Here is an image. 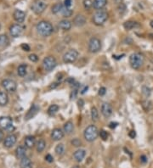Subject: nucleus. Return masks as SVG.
Segmentation results:
<instances>
[{
    "mask_svg": "<svg viewBox=\"0 0 153 168\" xmlns=\"http://www.w3.org/2000/svg\"><path fill=\"white\" fill-rule=\"evenodd\" d=\"M63 8H64V4H63L62 3H56V4H54V5L52 6L51 11H52L53 14L57 15V14L61 12V10H62Z\"/></svg>",
    "mask_w": 153,
    "mask_h": 168,
    "instance_id": "27",
    "label": "nucleus"
},
{
    "mask_svg": "<svg viewBox=\"0 0 153 168\" xmlns=\"http://www.w3.org/2000/svg\"><path fill=\"white\" fill-rule=\"evenodd\" d=\"M117 125H118V123L117 122H111L110 123V125H109V128H112V129H114V128H116V127H117Z\"/></svg>",
    "mask_w": 153,
    "mask_h": 168,
    "instance_id": "48",
    "label": "nucleus"
},
{
    "mask_svg": "<svg viewBox=\"0 0 153 168\" xmlns=\"http://www.w3.org/2000/svg\"><path fill=\"white\" fill-rule=\"evenodd\" d=\"M46 8H47V3L43 0H34V2L31 6L32 10L37 15L43 13Z\"/></svg>",
    "mask_w": 153,
    "mask_h": 168,
    "instance_id": "7",
    "label": "nucleus"
},
{
    "mask_svg": "<svg viewBox=\"0 0 153 168\" xmlns=\"http://www.w3.org/2000/svg\"><path fill=\"white\" fill-rule=\"evenodd\" d=\"M13 16L16 21H17L18 23H22L24 22L25 18H26V14L25 12H23L22 10H20V9H16L14 11V14H13Z\"/></svg>",
    "mask_w": 153,
    "mask_h": 168,
    "instance_id": "16",
    "label": "nucleus"
},
{
    "mask_svg": "<svg viewBox=\"0 0 153 168\" xmlns=\"http://www.w3.org/2000/svg\"><path fill=\"white\" fill-rule=\"evenodd\" d=\"M26 147H24L22 145H20L18 146L16 149V157L21 160L22 158L26 157Z\"/></svg>",
    "mask_w": 153,
    "mask_h": 168,
    "instance_id": "23",
    "label": "nucleus"
},
{
    "mask_svg": "<svg viewBox=\"0 0 153 168\" xmlns=\"http://www.w3.org/2000/svg\"><path fill=\"white\" fill-rule=\"evenodd\" d=\"M58 111H59V106H58L57 105H52L48 109V114L49 115L53 116V115H55L57 113Z\"/></svg>",
    "mask_w": 153,
    "mask_h": 168,
    "instance_id": "32",
    "label": "nucleus"
},
{
    "mask_svg": "<svg viewBox=\"0 0 153 168\" xmlns=\"http://www.w3.org/2000/svg\"><path fill=\"white\" fill-rule=\"evenodd\" d=\"M88 88H89L88 87H85V88H83V89L82 90V92H81V93H85V92H86V90H88Z\"/></svg>",
    "mask_w": 153,
    "mask_h": 168,
    "instance_id": "53",
    "label": "nucleus"
},
{
    "mask_svg": "<svg viewBox=\"0 0 153 168\" xmlns=\"http://www.w3.org/2000/svg\"><path fill=\"white\" fill-rule=\"evenodd\" d=\"M91 118L93 121H97L99 120V111L95 106L91 109Z\"/></svg>",
    "mask_w": 153,
    "mask_h": 168,
    "instance_id": "34",
    "label": "nucleus"
},
{
    "mask_svg": "<svg viewBox=\"0 0 153 168\" xmlns=\"http://www.w3.org/2000/svg\"><path fill=\"white\" fill-rule=\"evenodd\" d=\"M36 30L38 33L42 37H49L54 32V27L52 24L46 20L39 21L36 26Z\"/></svg>",
    "mask_w": 153,
    "mask_h": 168,
    "instance_id": "1",
    "label": "nucleus"
},
{
    "mask_svg": "<svg viewBox=\"0 0 153 168\" xmlns=\"http://www.w3.org/2000/svg\"><path fill=\"white\" fill-rule=\"evenodd\" d=\"M117 9H118L119 13L122 15V14H123V13L126 11V9H127V7H126V5H125L123 3H120V4L118 5V7H117Z\"/></svg>",
    "mask_w": 153,
    "mask_h": 168,
    "instance_id": "37",
    "label": "nucleus"
},
{
    "mask_svg": "<svg viewBox=\"0 0 153 168\" xmlns=\"http://www.w3.org/2000/svg\"><path fill=\"white\" fill-rule=\"evenodd\" d=\"M145 62V56L141 53H134L129 57V64L134 70H139Z\"/></svg>",
    "mask_w": 153,
    "mask_h": 168,
    "instance_id": "2",
    "label": "nucleus"
},
{
    "mask_svg": "<svg viewBox=\"0 0 153 168\" xmlns=\"http://www.w3.org/2000/svg\"><path fill=\"white\" fill-rule=\"evenodd\" d=\"M63 129H64V132H65L66 134H71V133L73 132V130H74V125H73V123H72V121H67V122L65 123Z\"/></svg>",
    "mask_w": 153,
    "mask_h": 168,
    "instance_id": "26",
    "label": "nucleus"
},
{
    "mask_svg": "<svg viewBox=\"0 0 153 168\" xmlns=\"http://www.w3.org/2000/svg\"><path fill=\"white\" fill-rule=\"evenodd\" d=\"M72 0H64V5L66 8H70L72 6Z\"/></svg>",
    "mask_w": 153,
    "mask_h": 168,
    "instance_id": "45",
    "label": "nucleus"
},
{
    "mask_svg": "<svg viewBox=\"0 0 153 168\" xmlns=\"http://www.w3.org/2000/svg\"><path fill=\"white\" fill-rule=\"evenodd\" d=\"M72 144L74 146V147H80L81 145H82V142H81V140L80 139H78V138H73L72 140Z\"/></svg>",
    "mask_w": 153,
    "mask_h": 168,
    "instance_id": "39",
    "label": "nucleus"
},
{
    "mask_svg": "<svg viewBox=\"0 0 153 168\" xmlns=\"http://www.w3.org/2000/svg\"><path fill=\"white\" fill-rule=\"evenodd\" d=\"M16 141H17V138L15 134H9L5 138H4V141H3V145L5 148H12L16 144Z\"/></svg>",
    "mask_w": 153,
    "mask_h": 168,
    "instance_id": "12",
    "label": "nucleus"
},
{
    "mask_svg": "<svg viewBox=\"0 0 153 168\" xmlns=\"http://www.w3.org/2000/svg\"><path fill=\"white\" fill-rule=\"evenodd\" d=\"M0 28H1V25H0Z\"/></svg>",
    "mask_w": 153,
    "mask_h": 168,
    "instance_id": "55",
    "label": "nucleus"
},
{
    "mask_svg": "<svg viewBox=\"0 0 153 168\" xmlns=\"http://www.w3.org/2000/svg\"><path fill=\"white\" fill-rule=\"evenodd\" d=\"M89 51L92 54L98 53L101 49V42L97 37H91L89 42Z\"/></svg>",
    "mask_w": 153,
    "mask_h": 168,
    "instance_id": "9",
    "label": "nucleus"
},
{
    "mask_svg": "<svg viewBox=\"0 0 153 168\" xmlns=\"http://www.w3.org/2000/svg\"><path fill=\"white\" fill-rule=\"evenodd\" d=\"M23 32H24V26H21L20 23L12 25L9 28V33H10L11 37H15V38L20 37L22 35Z\"/></svg>",
    "mask_w": 153,
    "mask_h": 168,
    "instance_id": "11",
    "label": "nucleus"
},
{
    "mask_svg": "<svg viewBox=\"0 0 153 168\" xmlns=\"http://www.w3.org/2000/svg\"><path fill=\"white\" fill-rule=\"evenodd\" d=\"M20 168H32V164L31 160L28 157H24L20 160Z\"/></svg>",
    "mask_w": 153,
    "mask_h": 168,
    "instance_id": "24",
    "label": "nucleus"
},
{
    "mask_svg": "<svg viewBox=\"0 0 153 168\" xmlns=\"http://www.w3.org/2000/svg\"><path fill=\"white\" fill-rule=\"evenodd\" d=\"M143 107H144V109H146V111H149L152 108V102L148 101V100L144 101L143 102Z\"/></svg>",
    "mask_w": 153,
    "mask_h": 168,
    "instance_id": "36",
    "label": "nucleus"
},
{
    "mask_svg": "<svg viewBox=\"0 0 153 168\" xmlns=\"http://www.w3.org/2000/svg\"><path fill=\"white\" fill-rule=\"evenodd\" d=\"M76 93H77V90L76 89H75L72 93V99H75L76 98Z\"/></svg>",
    "mask_w": 153,
    "mask_h": 168,
    "instance_id": "49",
    "label": "nucleus"
},
{
    "mask_svg": "<svg viewBox=\"0 0 153 168\" xmlns=\"http://www.w3.org/2000/svg\"><path fill=\"white\" fill-rule=\"evenodd\" d=\"M85 155H86V151L84 149H80L75 151V153L73 154V158L76 162H81L84 159Z\"/></svg>",
    "mask_w": 153,
    "mask_h": 168,
    "instance_id": "20",
    "label": "nucleus"
},
{
    "mask_svg": "<svg viewBox=\"0 0 153 168\" xmlns=\"http://www.w3.org/2000/svg\"><path fill=\"white\" fill-rule=\"evenodd\" d=\"M29 59L32 62H37L38 60V57L36 55L32 54V55H29Z\"/></svg>",
    "mask_w": 153,
    "mask_h": 168,
    "instance_id": "41",
    "label": "nucleus"
},
{
    "mask_svg": "<svg viewBox=\"0 0 153 168\" xmlns=\"http://www.w3.org/2000/svg\"><path fill=\"white\" fill-rule=\"evenodd\" d=\"M3 139V131L0 130V143L2 142Z\"/></svg>",
    "mask_w": 153,
    "mask_h": 168,
    "instance_id": "50",
    "label": "nucleus"
},
{
    "mask_svg": "<svg viewBox=\"0 0 153 168\" xmlns=\"http://www.w3.org/2000/svg\"><path fill=\"white\" fill-rule=\"evenodd\" d=\"M60 14L62 15L63 17H65V18H69V17H71V16H72L73 11H72V9H71L70 8H66V7L64 5V8L62 9Z\"/></svg>",
    "mask_w": 153,
    "mask_h": 168,
    "instance_id": "28",
    "label": "nucleus"
},
{
    "mask_svg": "<svg viewBox=\"0 0 153 168\" xmlns=\"http://www.w3.org/2000/svg\"><path fill=\"white\" fill-rule=\"evenodd\" d=\"M142 92L143 93L145 94V96H146V97H149L150 96V94H151V89L148 88V87H143L142 88Z\"/></svg>",
    "mask_w": 153,
    "mask_h": 168,
    "instance_id": "40",
    "label": "nucleus"
},
{
    "mask_svg": "<svg viewBox=\"0 0 153 168\" xmlns=\"http://www.w3.org/2000/svg\"><path fill=\"white\" fill-rule=\"evenodd\" d=\"M150 26H151L153 28V20H152V21L150 22Z\"/></svg>",
    "mask_w": 153,
    "mask_h": 168,
    "instance_id": "54",
    "label": "nucleus"
},
{
    "mask_svg": "<svg viewBox=\"0 0 153 168\" xmlns=\"http://www.w3.org/2000/svg\"><path fill=\"white\" fill-rule=\"evenodd\" d=\"M27 72V65L26 64H22L19 65L18 69H17V73L20 77H24Z\"/></svg>",
    "mask_w": 153,
    "mask_h": 168,
    "instance_id": "29",
    "label": "nucleus"
},
{
    "mask_svg": "<svg viewBox=\"0 0 153 168\" xmlns=\"http://www.w3.org/2000/svg\"><path fill=\"white\" fill-rule=\"evenodd\" d=\"M9 43V37L5 34L0 35V47H5Z\"/></svg>",
    "mask_w": 153,
    "mask_h": 168,
    "instance_id": "33",
    "label": "nucleus"
},
{
    "mask_svg": "<svg viewBox=\"0 0 153 168\" xmlns=\"http://www.w3.org/2000/svg\"><path fill=\"white\" fill-rule=\"evenodd\" d=\"M57 65V61L55 57L53 56H48L43 59V68L45 72H49L53 71Z\"/></svg>",
    "mask_w": 153,
    "mask_h": 168,
    "instance_id": "5",
    "label": "nucleus"
},
{
    "mask_svg": "<svg viewBox=\"0 0 153 168\" xmlns=\"http://www.w3.org/2000/svg\"><path fill=\"white\" fill-rule=\"evenodd\" d=\"M38 111H39V107H38L37 105H33L31 107V109L28 111V112L26 113V116H25V119H26V121H28V120L33 118V117L38 114Z\"/></svg>",
    "mask_w": 153,
    "mask_h": 168,
    "instance_id": "15",
    "label": "nucleus"
},
{
    "mask_svg": "<svg viewBox=\"0 0 153 168\" xmlns=\"http://www.w3.org/2000/svg\"><path fill=\"white\" fill-rule=\"evenodd\" d=\"M123 2V0H114V3L116 4H117V5H119L120 3H122Z\"/></svg>",
    "mask_w": 153,
    "mask_h": 168,
    "instance_id": "51",
    "label": "nucleus"
},
{
    "mask_svg": "<svg viewBox=\"0 0 153 168\" xmlns=\"http://www.w3.org/2000/svg\"><path fill=\"white\" fill-rule=\"evenodd\" d=\"M65 145L63 144H59L56 145V149H55V152L57 155L58 156H62L65 154Z\"/></svg>",
    "mask_w": 153,
    "mask_h": 168,
    "instance_id": "30",
    "label": "nucleus"
},
{
    "mask_svg": "<svg viewBox=\"0 0 153 168\" xmlns=\"http://www.w3.org/2000/svg\"><path fill=\"white\" fill-rule=\"evenodd\" d=\"M84 138L88 142H94L99 136V131L95 125H90L86 128L83 132Z\"/></svg>",
    "mask_w": 153,
    "mask_h": 168,
    "instance_id": "3",
    "label": "nucleus"
},
{
    "mask_svg": "<svg viewBox=\"0 0 153 168\" xmlns=\"http://www.w3.org/2000/svg\"><path fill=\"white\" fill-rule=\"evenodd\" d=\"M24 143H25V145L26 148L28 149H32V147L35 146L36 144V139H35V137L34 136H26L25 138V140H24Z\"/></svg>",
    "mask_w": 153,
    "mask_h": 168,
    "instance_id": "19",
    "label": "nucleus"
},
{
    "mask_svg": "<svg viewBox=\"0 0 153 168\" xmlns=\"http://www.w3.org/2000/svg\"><path fill=\"white\" fill-rule=\"evenodd\" d=\"M78 104H79V107H83V101L82 100V99H80L79 101H78Z\"/></svg>",
    "mask_w": 153,
    "mask_h": 168,
    "instance_id": "52",
    "label": "nucleus"
},
{
    "mask_svg": "<svg viewBox=\"0 0 153 168\" xmlns=\"http://www.w3.org/2000/svg\"><path fill=\"white\" fill-rule=\"evenodd\" d=\"M123 27L128 30V31H131L133 29L135 28H139L140 27V25L136 22V21H132V20H129V21H126L124 24H123Z\"/></svg>",
    "mask_w": 153,
    "mask_h": 168,
    "instance_id": "21",
    "label": "nucleus"
},
{
    "mask_svg": "<svg viewBox=\"0 0 153 168\" xmlns=\"http://www.w3.org/2000/svg\"><path fill=\"white\" fill-rule=\"evenodd\" d=\"M9 102V96L6 92L0 91V106H5L7 105Z\"/></svg>",
    "mask_w": 153,
    "mask_h": 168,
    "instance_id": "25",
    "label": "nucleus"
},
{
    "mask_svg": "<svg viewBox=\"0 0 153 168\" xmlns=\"http://www.w3.org/2000/svg\"><path fill=\"white\" fill-rule=\"evenodd\" d=\"M106 4H107V0H94L93 2V7L97 10L103 9Z\"/></svg>",
    "mask_w": 153,
    "mask_h": 168,
    "instance_id": "22",
    "label": "nucleus"
},
{
    "mask_svg": "<svg viewBox=\"0 0 153 168\" xmlns=\"http://www.w3.org/2000/svg\"><path fill=\"white\" fill-rule=\"evenodd\" d=\"M106 88L102 87V88H100L99 89V95L100 96H104L106 94Z\"/></svg>",
    "mask_w": 153,
    "mask_h": 168,
    "instance_id": "42",
    "label": "nucleus"
},
{
    "mask_svg": "<svg viewBox=\"0 0 153 168\" xmlns=\"http://www.w3.org/2000/svg\"><path fill=\"white\" fill-rule=\"evenodd\" d=\"M45 160H46V161H48L49 163H51V162L54 161L53 156H52L51 155H47L45 156Z\"/></svg>",
    "mask_w": 153,
    "mask_h": 168,
    "instance_id": "44",
    "label": "nucleus"
},
{
    "mask_svg": "<svg viewBox=\"0 0 153 168\" xmlns=\"http://www.w3.org/2000/svg\"><path fill=\"white\" fill-rule=\"evenodd\" d=\"M58 26H59V28L61 29L62 31H69V30L72 28V22H71L70 20H68L66 19V20H60V21L59 22V24H58Z\"/></svg>",
    "mask_w": 153,
    "mask_h": 168,
    "instance_id": "18",
    "label": "nucleus"
},
{
    "mask_svg": "<svg viewBox=\"0 0 153 168\" xmlns=\"http://www.w3.org/2000/svg\"><path fill=\"white\" fill-rule=\"evenodd\" d=\"M129 136L130 138H134L136 137V132L134 130H131L129 132Z\"/></svg>",
    "mask_w": 153,
    "mask_h": 168,
    "instance_id": "47",
    "label": "nucleus"
},
{
    "mask_svg": "<svg viewBox=\"0 0 153 168\" xmlns=\"http://www.w3.org/2000/svg\"><path fill=\"white\" fill-rule=\"evenodd\" d=\"M83 7L86 9H89L91 7H93V2L92 0H83Z\"/></svg>",
    "mask_w": 153,
    "mask_h": 168,
    "instance_id": "35",
    "label": "nucleus"
},
{
    "mask_svg": "<svg viewBox=\"0 0 153 168\" xmlns=\"http://www.w3.org/2000/svg\"><path fill=\"white\" fill-rule=\"evenodd\" d=\"M73 24L77 26V27H81L83 26L86 24V18L83 15H76V16L73 19Z\"/></svg>",
    "mask_w": 153,
    "mask_h": 168,
    "instance_id": "17",
    "label": "nucleus"
},
{
    "mask_svg": "<svg viewBox=\"0 0 153 168\" xmlns=\"http://www.w3.org/2000/svg\"><path fill=\"white\" fill-rule=\"evenodd\" d=\"M0 128L7 132H12L15 129L13 126V120L9 116L0 118Z\"/></svg>",
    "mask_w": 153,
    "mask_h": 168,
    "instance_id": "10",
    "label": "nucleus"
},
{
    "mask_svg": "<svg viewBox=\"0 0 153 168\" xmlns=\"http://www.w3.org/2000/svg\"><path fill=\"white\" fill-rule=\"evenodd\" d=\"M139 159H140V162H141L142 164H146V163L147 162V161H148L147 157H146V155H141Z\"/></svg>",
    "mask_w": 153,
    "mask_h": 168,
    "instance_id": "46",
    "label": "nucleus"
},
{
    "mask_svg": "<svg viewBox=\"0 0 153 168\" xmlns=\"http://www.w3.org/2000/svg\"><path fill=\"white\" fill-rule=\"evenodd\" d=\"M64 138V132L60 128H55L51 132V138L54 141H60Z\"/></svg>",
    "mask_w": 153,
    "mask_h": 168,
    "instance_id": "14",
    "label": "nucleus"
},
{
    "mask_svg": "<svg viewBox=\"0 0 153 168\" xmlns=\"http://www.w3.org/2000/svg\"><path fill=\"white\" fill-rule=\"evenodd\" d=\"M2 87L9 93H14L17 89V83L12 79H4L1 82Z\"/></svg>",
    "mask_w": 153,
    "mask_h": 168,
    "instance_id": "8",
    "label": "nucleus"
},
{
    "mask_svg": "<svg viewBox=\"0 0 153 168\" xmlns=\"http://www.w3.org/2000/svg\"><path fill=\"white\" fill-rule=\"evenodd\" d=\"M21 49H22L24 51H26V52L30 51V47H29V45H28V44H26V43H23V44H21Z\"/></svg>",
    "mask_w": 153,
    "mask_h": 168,
    "instance_id": "43",
    "label": "nucleus"
},
{
    "mask_svg": "<svg viewBox=\"0 0 153 168\" xmlns=\"http://www.w3.org/2000/svg\"><path fill=\"white\" fill-rule=\"evenodd\" d=\"M107 19H108V13L104 9H100V10H97L94 14L92 20L96 26H102L107 20Z\"/></svg>",
    "mask_w": 153,
    "mask_h": 168,
    "instance_id": "4",
    "label": "nucleus"
},
{
    "mask_svg": "<svg viewBox=\"0 0 153 168\" xmlns=\"http://www.w3.org/2000/svg\"><path fill=\"white\" fill-rule=\"evenodd\" d=\"M99 135L100 138H102L103 140H106L108 138V133L105 130H101L100 132H99Z\"/></svg>",
    "mask_w": 153,
    "mask_h": 168,
    "instance_id": "38",
    "label": "nucleus"
},
{
    "mask_svg": "<svg viewBox=\"0 0 153 168\" xmlns=\"http://www.w3.org/2000/svg\"><path fill=\"white\" fill-rule=\"evenodd\" d=\"M101 114L104 115V117L106 118H109L112 115V106L109 104V103H103L101 105Z\"/></svg>",
    "mask_w": 153,
    "mask_h": 168,
    "instance_id": "13",
    "label": "nucleus"
},
{
    "mask_svg": "<svg viewBox=\"0 0 153 168\" xmlns=\"http://www.w3.org/2000/svg\"><path fill=\"white\" fill-rule=\"evenodd\" d=\"M78 55H79V54H78V52L76 51V49H69L63 55V62L66 63V64L74 63L77 59Z\"/></svg>",
    "mask_w": 153,
    "mask_h": 168,
    "instance_id": "6",
    "label": "nucleus"
},
{
    "mask_svg": "<svg viewBox=\"0 0 153 168\" xmlns=\"http://www.w3.org/2000/svg\"><path fill=\"white\" fill-rule=\"evenodd\" d=\"M46 147V142L43 140V139H40L37 143V145H36V149H37V151L38 153H41L43 152L44 149Z\"/></svg>",
    "mask_w": 153,
    "mask_h": 168,
    "instance_id": "31",
    "label": "nucleus"
}]
</instances>
